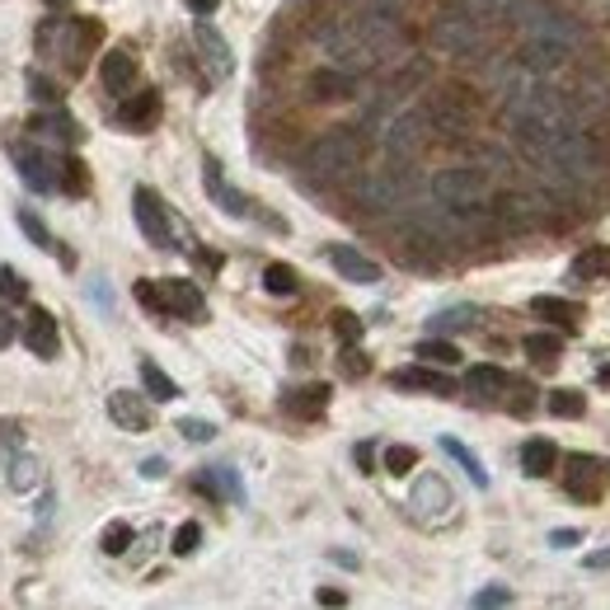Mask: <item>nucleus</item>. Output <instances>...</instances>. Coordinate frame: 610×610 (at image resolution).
I'll use <instances>...</instances> for the list:
<instances>
[{
    "instance_id": "nucleus-55",
    "label": "nucleus",
    "mask_w": 610,
    "mask_h": 610,
    "mask_svg": "<svg viewBox=\"0 0 610 610\" xmlns=\"http://www.w3.org/2000/svg\"><path fill=\"white\" fill-rule=\"evenodd\" d=\"M550 540H554V545H577V530H554Z\"/></svg>"
},
{
    "instance_id": "nucleus-32",
    "label": "nucleus",
    "mask_w": 610,
    "mask_h": 610,
    "mask_svg": "<svg viewBox=\"0 0 610 610\" xmlns=\"http://www.w3.org/2000/svg\"><path fill=\"white\" fill-rule=\"evenodd\" d=\"M526 357L536 367H559V357H563V338H554V334H526Z\"/></svg>"
},
{
    "instance_id": "nucleus-17",
    "label": "nucleus",
    "mask_w": 610,
    "mask_h": 610,
    "mask_svg": "<svg viewBox=\"0 0 610 610\" xmlns=\"http://www.w3.org/2000/svg\"><path fill=\"white\" fill-rule=\"evenodd\" d=\"M24 348L34 352V357H57V348H61V334H57V320H52V310H43V306H34V310H28V324H24Z\"/></svg>"
},
{
    "instance_id": "nucleus-5",
    "label": "nucleus",
    "mask_w": 610,
    "mask_h": 610,
    "mask_svg": "<svg viewBox=\"0 0 610 610\" xmlns=\"http://www.w3.org/2000/svg\"><path fill=\"white\" fill-rule=\"evenodd\" d=\"M409 198H414V175L409 169H399V160L390 169H381V175H367L362 183H357V202L371 207V212H395Z\"/></svg>"
},
{
    "instance_id": "nucleus-49",
    "label": "nucleus",
    "mask_w": 610,
    "mask_h": 610,
    "mask_svg": "<svg viewBox=\"0 0 610 610\" xmlns=\"http://www.w3.org/2000/svg\"><path fill=\"white\" fill-rule=\"evenodd\" d=\"M136 301L160 315V282H136Z\"/></svg>"
},
{
    "instance_id": "nucleus-53",
    "label": "nucleus",
    "mask_w": 610,
    "mask_h": 610,
    "mask_svg": "<svg viewBox=\"0 0 610 610\" xmlns=\"http://www.w3.org/2000/svg\"><path fill=\"white\" fill-rule=\"evenodd\" d=\"M165 469H169V465H165L160 456H151L146 465H141V475H146V479H160V475H165Z\"/></svg>"
},
{
    "instance_id": "nucleus-51",
    "label": "nucleus",
    "mask_w": 610,
    "mask_h": 610,
    "mask_svg": "<svg viewBox=\"0 0 610 610\" xmlns=\"http://www.w3.org/2000/svg\"><path fill=\"white\" fill-rule=\"evenodd\" d=\"M14 343V320H10V310L0 306V348H10Z\"/></svg>"
},
{
    "instance_id": "nucleus-22",
    "label": "nucleus",
    "mask_w": 610,
    "mask_h": 610,
    "mask_svg": "<svg viewBox=\"0 0 610 610\" xmlns=\"http://www.w3.org/2000/svg\"><path fill=\"white\" fill-rule=\"evenodd\" d=\"M399 390H428V395H456V381L446 375V367L442 371H432V367H409V371H395L390 375Z\"/></svg>"
},
{
    "instance_id": "nucleus-25",
    "label": "nucleus",
    "mask_w": 610,
    "mask_h": 610,
    "mask_svg": "<svg viewBox=\"0 0 610 610\" xmlns=\"http://www.w3.org/2000/svg\"><path fill=\"white\" fill-rule=\"evenodd\" d=\"M530 310L545 320V324H559V328H577L583 324V306L577 301H563V296H536Z\"/></svg>"
},
{
    "instance_id": "nucleus-56",
    "label": "nucleus",
    "mask_w": 610,
    "mask_h": 610,
    "mask_svg": "<svg viewBox=\"0 0 610 610\" xmlns=\"http://www.w3.org/2000/svg\"><path fill=\"white\" fill-rule=\"evenodd\" d=\"M47 5H52V10H61V5H67V0H47Z\"/></svg>"
},
{
    "instance_id": "nucleus-44",
    "label": "nucleus",
    "mask_w": 610,
    "mask_h": 610,
    "mask_svg": "<svg viewBox=\"0 0 610 610\" xmlns=\"http://www.w3.org/2000/svg\"><path fill=\"white\" fill-rule=\"evenodd\" d=\"M334 334L343 343H357V338H362V320H357L352 310H334Z\"/></svg>"
},
{
    "instance_id": "nucleus-31",
    "label": "nucleus",
    "mask_w": 610,
    "mask_h": 610,
    "mask_svg": "<svg viewBox=\"0 0 610 610\" xmlns=\"http://www.w3.org/2000/svg\"><path fill=\"white\" fill-rule=\"evenodd\" d=\"M5 483H10L14 493L38 489V483H43V465H38L34 456H14V461H10V469H5Z\"/></svg>"
},
{
    "instance_id": "nucleus-41",
    "label": "nucleus",
    "mask_w": 610,
    "mask_h": 610,
    "mask_svg": "<svg viewBox=\"0 0 610 610\" xmlns=\"http://www.w3.org/2000/svg\"><path fill=\"white\" fill-rule=\"evenodd\" d=\"M14 222H20V230L34 240L38 249H52V235H47V226L38 222V212H28V207H14Z\"/></svg>"
},
{
    "instance_id": "nucleus-54",
    "label": "nucleus",
    "mask_w": 610,
    "mask_h": 610,
    "mask_svg": "<svg viewBox=\"0 0 610 610\" xmlns=\"http://www.w3.org/2000/svg\"><path fill=\"white\" fill-rule=\"evenodd\" d=\"M183 5H188V10H193V14H198V20H202V14H212L216 5H222V0H183Z\"/></svg>"
},
{
    "instance_id": "nucleus-8",
    "label": "nucleus",
    "mask_w": 610,
    "mask_h": 610,
    "mask_svg": "<svg viewBox=\"0 0 610 610\" xmlns=\"http://www.w3.org/2000/svg\"><path fill=\"white\" fill-rule=\"evenodd\" d=\"M428 118H422V108H409V113H395L385 122V132H381V146L390 160H399V165H409L414 155L428 146Z\"/></svg>"
},
{
    "instance_id": "nucleus-50",
    "label": "nucleus",
    "mask_w": 610,
    "mask_h": 610,
    "mask_svg": "<svg viewBox=\"0 0 610 610\" xmlns=\"http://www.w3.org/2000/svg\"><path fill=\"white\" fill-rule=\"evenodd\" d=\"M343 371H348V375H362V371H367V357L348 348V352H343Z\"/></svg>"
},
{
    "instance_id": "nucleus-7",
    "label": "nucleus",
    "mask_w": 610,
    "mask_h": 610,
    "mask_svg": "<svg viewBox=\"0 0 610 610\" xmlns=\"http://www.w3.org/2000/svg\"><path fill=\"white\" fill-rule=\"evenodd\" d=\"M399 254L414 263V268H436L446 259V235L428 216H414V222L399 226Z\"/></svg>"
},
{
    "instance_id": "nucleus-4",
    "label": "nucleus",
    "mask_w": 610,
    "mask_h": 610,
    "mask_svg": "<svg viewBox=\"0 0 610 610\" xmlns=\"http://www.w3.org/2000/svg\"><path fill=\"white\" fill-rule=\"evenodd\" d=\"M99 43H104V24L99 20H61V24H52V28H43V34H38L43 52L52 47V52L67 61V75H81L89 52Z\"/></svg>"
},
{
    "instance_id": "nucleus-30",
    "label": "nucleus",
    "mask_w": 610,
    "mask_h": 610,
    "mask_svg": "<svg viewBox=\"0 0 610 610\" xmlns=\"http://www.w3.org/2000/svg\"><path fill=\"white\" fill-rule=\"evenodd\" d=\"M328 409V385H306V390H296V395H287V414L296 418H320Z\"/></svg>"
},
{
    "instance_id": "nucleus-33",
    "label": "nucleus",
    "mask_w": 610,
    "mask_h": 610,
    "mask_svg": "<svg viewBox=\"0 0 610 610\" xmlns=\"http://www.w3.org/2000/svg\"><path fill=\"white\" fill-rule=\"evenodd\" d=\"M198 493H212V498H240V479L230 475V469H202L193 479Z\"/></svg>"
},
{
    "instance_id": "nucleus-27",
    "label": "nucleus",
    "mask_w": 610,
    "mask_h": 610,
    "mask_svg": "<svg viewBox=\"0 0 610 610\" xmlns=\"http://www.w3.org/2000/svg\"><path fill=\"white\" fill-rule=\"evenodd\" d=\"M573 277L577 282H610V244H591L573 259Z\"/></svg>"
},
{
    "instance_id": "nucleus-15",
    "label": "nucleus",
    "mask_w": 610,
    "mask_h": 610,
    "mask_svg": "<svg viewBox=\"0 0 610 610\" xmlns=\"http://www.w3.org/2000/svg\"><path fill=\"white\" fill-rule=\"evenodd\" d=\"M193 43H198V57H202V67H207L212 81H230V71H235L230 43L216 34L212 24H193Z\"/></svg>"
},
{
    "instance_id": "nucleus-14",
    "label": "nucleus",
    "mask_w": 610,
    "mask_h": 610,
    "mask_svg": "<svg viewBox=\"0 0 610 610\" xmlns=\"http://www.w3.org/2000/svg\"><path fill=\"white\" fill-rule=\"evenodd\" d=\"M10 155H14V165H20V175H24V183L34 188V193H52L57 188V165L61 160H52L47 151H38V146H10Z\"/></svg>"
},
{
    "instance_id": "nucleus-37",
    "label": "nucleus",
    "mask_w": 610,
    "mask_h": 610,
    "mask_svg": "<svg viewBox=\"0 0 610 610\" xmlns=\"http://www.w3.org/2000/svg\"><path fill=\"white\" fill-rule=\"evenodd\" d=\"M418 362H432V367H456L461 362V348L446 338H422L418 343Z\"/></svg>"
},
{
    "instance_id": "nucleus-34",
    "label": "nucleus",
    "mask_w": 610,
    "mask_h": 610,
    "mask_svg": "<svg viewBox=\"0 0 610 610\" xmlns=\"http://www.w3.org/2000/svg\"><path fill=\"white\" fill-rule=\"evenodd\" d=\"M428 324H432V334H461V328L479 324V310L475 306H451V310H436Z\"/></svg>"
},
{
    "instance_id": "nucleus-28",
    "label": "nucleus",
    "mask_w": 610,
    "mask_h": 610,
    "mask_svg": "<svg viewBox=\"0 0 610 610\" xmlns=\"http://www.w3.org/2000/svg\"><path fill=\"white\" fill-rule=\"evenodd\" d=\"M442 451H446V456H451V461H456V465L465 469V475H469V483H475V489H489V469H483V461H479L475 451H469V446L461 442V436H442Z\"/></svg>"
},
{
    "instance_id": "nucleus-48",
    "label": "nucleus",
    "mask_w": 610,
    "mask_h": 610,
    "mask_svg": "<svg viewBox=\"0 0 610 610\" xmlns=\"http://www.w3.org/2000/svg\"><path fill=\"white\" fill-rule=\"evenodd\" d=\"M179 432L188 436V442H212V436H216V428L207 418H179Z\"/></svg>"
},
{
    "instance_id": "nucleus-42",
    "label": "nucleus",
    "mask_w": 610,
    "mask_h": 610,
    "mask_svg": "<svg viewBox=\"0 0 610 610\" xmlns=\"http://www.w3.org/2000/svg\"><path fill=\"white\" fill-rule=\"evenodd\" d=\"M414 465H418V451H414V446H390V451H385V475H399V479H404Z\"/></svg>"
},
{
    "instance_id": "nucleus-3",
    "label": "nucleus",
    "mask_w": 610,
    "mask_h": 610,
    "mask_svg": "<svg viewBox=\"0 0 610 610\" xmlns=\"http://www.w3.org/2000/svg\"><path fill=\"white\" fill-rule=\"evenodd\" d=\"M489 20L475 10H465L461 0H446V10L432 20V43L451 57H479L489 47Z\"/></svg>"
},
{
    "instance_id": "nucleus-18",
    "label": "nucleus",
    "mask_w": 610,
    "mask_h": 610,
    "mask_svg": "<svg viewBox=\"0 0 610 610\" xmlns=\"http://www.w3.org/2000/svg\"><path fill=\"white\" fill-rule=\"evenodd\" d=\"M118 122H122V128H132V132H151L155 122H160V94H155V89L128 94L122 108H118Z\"/></svg>"
},
{
    "instance_id": "nucleus-12",
    "label": "nucleus",
    "mask_w": 610,
    "mask_h": 610,
    "mask_svg": "<svg viewBox=\"0 0 610 610\" xmlns=\"http://www.w3.org/2000/svg\"><path fill=\"white\" fill-rule=\"evenodd\" d=\"M563 465V489H569V498H577V503H597L601 498V461L587 456V451H577V456L559 461Z\"/></svg>"
},
{
    "instance_id": "nucleus-20",
    "label": "nucleus",
    "mask_w": 610,
    "mask_h": 610,
    "mask_svg": "<svg viewBox=\"0 0 610 610\" xmlns=\"http://www.w3.org/2000/svg\"><path fill=\"white\" fill-rule=\"evenodd\" d=\"M328 263H334L348 282H381V263L367 259L362 249H352V244H328Z\"/></svg>"
},
{
    "instance_id": "nucleus-13",
    "label": "nucleus",
    "mask_w": 610,
    "mask_h": 610,
    "mask_svg": "<svg viewBox=\"0 0 610 610\" xmlns=\"http://www.w3.org/2000/svg\"><path fill=\"white\" fill-rule=\"evenodd\" d=\"M306 94L315 104H348V99H357V75L343 67H320V71H310Z\"/></svg>"
},
{
    "instance_id": "nucleus-29",
    "label": "nucleus",
    "mask_w": 610,
    "mask_h": 610,
    "mask_svg": "<svg viewBox=\"0 0 610 610\" xmlns=\"http://www.w3.org/2000/svg\"><path fill=\"white\" fill-rule=\"evenodd\" d=\"M28 132H57L61 141H71V146L81 141V128H75V118H71L61 104H52V108H47V113H38V118H28Z\"/></svg>"
},
{
    "instance_id": "nucleus-46",
    "label": "nucleus",
    "mask_w": 610,
    "mask_h": 610,
    "mask_svg": "<svg viewBox=\"0 0 610 610\" xmlns=\"http://www.w3.org/2000/svg\"><path fill=\"white\" fill-rule=\"evenodd\" d=\"M202 545V526L198 522H183L179 530H175V554H193Z\"/></svg>"
},
{
    "instance_id": "nucleus-11",
    "label": "nucleus",
    "mask_w": 610,
    "mask_h": 610,
    "mask_svg": "<svg viewBox=\"0 0 610 610\" xmlns=\"http://www.w3.org/2000/svg\"><path fill=\"white\" fill-rule=\"evenodd\" d=\"M160 315H179V320H207V301L202 287L188 277H169L160 282Z\"/></svg>"
},
{
    "instance_id": "nucleus-6",
    "label": "nucleus",
    "mask_w": 610,
    "mask_h": 610,
    "mask_svg": "<svg viewBox=\"0 0 610 610\" xmlns=\"http://www.w3.org/2000/svg\"><path fill=\"white\" fill-rule=\"evenodd\" d=\"M132 212H136V226L141 235L151 240V249H160V254H175L179 249V235H175V222H169V207L160 202V193L155 188L141 183L132 193Z\"/></svg>"
},
{
    "instance_id": "nucleus-24",
    "label": "nucleus",
    "mask_w": 610,
    "mask_h": 610,
    "mask_svg": "<svg viewBox=\"0 0 610 610\" xmlns=\"http://www.w3.org/2000/svg\"><path fill=\"white\" fill-rule=\"evenodd\" d=\"M512 390V381H507V371H498V367H469L465 371V395H475V399H503Z\"/></svg>"
},
{
    "instance_id": "nucleus-45",
    "label": "nucleus",
    "mask_w": 610,
    "mask_h": 610,
    "mask_svg": "<svg viewBox=\"0 0 610 610\" xmlns=\"http://www.w3.org/2000/svg\"><path fill=\"white\" fill-rule=\"evenodd\" d=\"M469 606H475V610H493V606H512V591H507V587H483V591H475V597H469Z\"/></svg>"
},
{
    "instance_id": "nucleus-10",
    "label": "nucleus",
    "mask_w": 610,
    "mask_h": 610,
    "mask_svg": "<svg viewBox=\"0 0 610 610\" xmlns=\"http://www.w3.org/2000/svg\"><path fill=\"white\" fill-rule=\"evenodd\" d=\"M409 507L422 526H436V522H446L451 512H456V493H451V483L442 475H418L414 483V493H409Z\"/></svg>"
},
{
    "instance_id": "nucleus-16",
    "label": "nucleus",
    "mask_w": 610,
    "mask_h": 610,
    "mask_svg": "<svg viewBox=\"0 0 610 610\" xmlns=\"http://www.w3.org/2000/svg\"><path fill=\"white\" fill-rule=\"evenodd\" d=\"M108 418H113L118 428H128V432H146L155 422L151 404L141 395H132V390H113V395H108Z\"/></svg>"
},
{
    "instance_id": "nucleus-43",
    "label": "nucleus",
    "mask_w": 610,
    "mask_h": 610,
    "mask_svg": "<svg viewBox=\"0 0 610 610\" xmlns=\"http://www.w3.org/2000/svg\"><path fill=\"white\" fill-rule=\"evenodd\" d=\"M0 301H28V282L14 268H0Z\"/></svg>"
},
{
    "instance_id": "nucleus-47",
    "label": "nucleus",
    "mask_w": 610,
    "mask_h": 610,
    "mask_svg": "<svg viewBox=\"0 0 610 610\" xmlns=\"http://www.w3.org/2000/svg\"><path fill=\"white\" fill-rule=\"evenodd\" d=\"M28 89H34V99H43L47 108H52V104H61V85H52V81H47V75H28Z\"/></svg>"
},
{
    "instance_id": "nucleus-21",
    "label": "nucleus",
    "mask_w": 610,
    "mask_h": 610,
    "mask_svg": "<svg viewBox=\"0 0 610 610\" xmlns=\"http://www.w3.org/2000/svg\"><path fill=\"white\" fill-rule=\"evenodd\" d=\"M99 81L108 94H128L136 85V57L128 52V47H113L104 61H99Z\"/></svg>"
},
{
    "instance_id": "nucleus-19",
    "label": "nucleus",
    "mask_w": 610,
    "mask_h": 610,
    "mask_svg": "<svg viewBox=\"0 0 610 610\" xmlns=\"http://www.w3.org/2000/svg\"><path fill=\"white\" fill-rule=\"evenodd\" d=\"M530 212H536V202H530L526 193H503V198L489 202V216H493L498 230H526L530 222H536Z\"/></svg>"
},
{
    "instance_id": "nucleus-9",
    "label": "nucleus",
    "mask_w": 610,
    "mask_h": 610,
    "mask_svg": "<svg viewBox=\"0 0 610 610\" xmlns=\"http://www.w3.org/2000/svg\"><path fill=\"white\" fill-rule=\"evenodd\" d=\"M422 118H428V128L436 136H465L469 132V122H475V104L465 99L461 89H442V94H432L428 104H422Z\"/></svg>"
},
{
    "instance_id": "nucleus-1",
    "label": "nucleus",
    "mask_w": 610,
    "mask_h": 610,
    "mask_svg": "<svg viewBox=\"0 0 610 610\" xmlns=\"http://www.w3.org/2000/svg\"><path fill=\"white\" fill-rule=\"evenodd\" d=\"M432 198L442 202V212H451L456 222H479V216H489L493 188H489L483 169L456 165V169H442V175L432 179Z\"/></svg>"
},
{
    "instance_id": "nucleus-23",
    "label": "nucleus",
    "mask_w": 610,
    "mask_h": 610,
    "mask_svg": "<svg viewBox=\"0 0 610 610\" xmlns=\"http://www.w3.org/2000/svg\"><path fill=\"white\" fill-rule=\"evenodd\" d=\"M559 461L563 456H559V446L550 442V436H530V442L522 446V469L530 479H550L559 469Z\"/></svg>"
},
{
    "instance_id": "nucleus-36",
    "label": "nucleus",
    "mask_w": 610,
    "mask_h": 610,
    "mask_svg": "<svg viewBox=\"0 0 610 610\" xmlns=\"http://www.w3.org/2000/svg\"><path fill=\"white\" fill-rule=\"evenodd\" d=\"M545 409H550L554 418H569V422H577L587 414V399L577 395V390H550V395H545Z\"/></svg>"
},
{
    "instance_id": "nucleus-39",
    "label": "nucleus",
    "mask_w": 610,
    "mask_h": 610,
    "mask_svg": "<svg viewBox=\"0 0 610 610\" xmlns=\"http://www.w3.org/2000/svg\"><path fill=\"white\" fill-rule=\"evenodd\" d=\"M57 188H67L71 198H81L85 188H89V175H85V165L75 160V155H67V160L57 165Z\"/></svg>"
},
{
    "instance_id": "nucleus-35",
    "label": "nucleus",
    "mask_w": 610,
    "mask_h": 610,
    "mask_svg": "<svg viewBox=\"0 0 610 610\" xmlns=\"http://www.w3.org/2000/svg\"><path fill=\"white\" fill-rule=\"evenodd\" d=\"M263 291L268 296H296L301 291V277H296L291 263H268V268H263Z\"/></svg>"
},
{
    "instance_id": "nucleus-38",
    "label": "nucleus",
    "mask_w": 610,
    "mask_h": 610,
    "mask_svg": "<svg viewBox=\"0 0 610 610\" xmlns=\"http://www.w3.org/2000/svg\"><path fill=\"white\" fill-rule=\"evenodd\" d=\"M141 385H146L151 399H179V385L169 381V375L155 367V362H141Z\"/></svg>"
},
{
    "instance_id": "nucleus-52",
    "label": "nucleus",
    "mask_w": 610,
    "mask_h": 610,
    "mask_svg": "<svg viewBox=\"0 0 610 610\" xmlns=\"http://www.w3.org/2000/svg\"><path fill=\"white\" fill-rule=\"evenodd\" d=\"M315 601H320V606H343L348 597H343L338 587H320V591H315Z\"/></svg>"
},
{
    "instance_id": "nucleus-40",
    "label": "nucleus",
    "mask_w": 610,
    "mask_h": 610,
    "mask_svg": "<svg viewBox=\"0 0 610 610\" xmlns=\"http://www.w3.org/2000/svg\"><path fill=\"white\" fill-rule=\"evenodd\" d=\"M132 540H136V536H132V526H128V522H108L99 545H104V554H113V559H118V554H128V550H132Z\"/></svg>"
},
{
    "instance_id": "nucleus-2",
    "label": "nucleus",
    "mask_w": 610,
    "mask_h": 610,
    "mask_svg": "<svg viewBox=\"0 0 610 610\" xmlns=\"http://www.w3.org/2000/svg\"><path fill=\"white\" fill-rule=\"evenodd\" d=\"M357 165H362V136L348 132V128L320 132L306 151V175L320 179V183L348 179V175H357Z\"/></svg>"
},
{
    "instance_id": "nucleus-26",
    "label": "nucleus",
    "mask_w": 610,
    "mask_h": 610,
    "mask_svg": "<svg viewBox=\"0 0 610 610\" xmlns=\"http://www.w3.org/2000/svg\"><path fill=\"white\" fill-rule=\"evenodd\" d=\"M207 193H212L216 202H222V207H226L230 216H249V212H254V202H249L244 193H235V188L222 179V165H216L212 155H207Z\"/></svg>"
}]
</instances>
